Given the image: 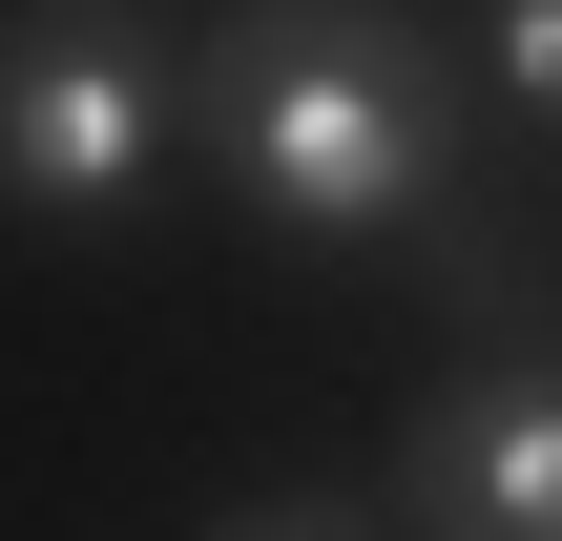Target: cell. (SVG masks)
I'll return each mask as SVG.
<instances>
[{"mask_svg": "<svg viewBox=\"0 0 562 541\" xmlns=\"http://www.w3.org/2000/svg\"><path fill=\"white\" fill-rule=\"evenodd\" d=\"M188 146L271 250H438L480 208V63L417 0H229L188 42Z\"/></svg>", "mask_w": 562, "mask_h": 541, "instance_id": "1", "label": "cell"}, {"mask_svg": "<svg viewBox=\"0 0 562 541\" xmlns=\"http://www.w3.org/2000/svg\"><path fill=\"white\" fill-rule=\"evenodd\" d=\"M188 146L167 0H0V229H125Z\"/></svg>", "mask_w": 562, "mask_h": 541, "instance_id": "2", "label": "cell"}, {"mask_svg": "<svg viewBox=\"0 0 562 541\" xmlns=\"http://www.w3.org/2000/svg\"><path fill=\"white\" fill-rule=\"evenodd\" d=\"M375 521L396 541H562V334H480L417 375Z\"/></svg>", "mask_w": 562, "mask_h": 541, "instance_id": "3", "label": "cell"}, {"mask_svg": "<svg viewBox=\"0 0 562 541\" xmlns=\"http://www.w3.org/2000/svg\"><path fill=\"white\" fill-rule=\"evenodd\" d=\"M480 104L562 146V0H480Z\"/></svg>", "mask_w": 562, "mask_h": 541, "instance_id": "4", "label": "cell"}, {"mask_svg": "<svg viewBox=\"0 0 562 541\" xmlns=\"http://www.w3.org/2000/svg\"><path fill=\"white\" fill-rule=\"evenodd\" d=\"M209 541H396V521H375V500H334V480H292V500H229Z\"/></svg>", "mask_w": 562, "mask_h": 541, "instance_id": "5", "label": "cell"}]
</instances>
